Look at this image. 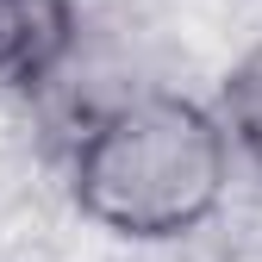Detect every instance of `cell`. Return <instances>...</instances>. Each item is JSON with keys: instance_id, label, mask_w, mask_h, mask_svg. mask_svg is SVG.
I'll return each mask as SVG.
<instances>
[{"instance_id": "obj_1", "label": "cell", "mask_w": 262, "mask_h": 262, "mask_svg": "<svg viewBox=\"0 0 262 262\" xmlns=\"http://www.w3.org/2000/svg\"><path fill=\"white\" fill-rule=\"evenodd\" d=\"M237 150L212 106L144 88L69 144V206L119 244H181L231 206Z\"/></svg>"}, {"instance_id": "obj_2", "label": "cell", "mask_w": 262, "mask_h": 262, "mask_svg": "<svg viewBox=\"0 0 262 262\" xmlns=\"http://www.w3.org/2000/svg\"><path fill=\"white\" fill-rule=\"evenodd\" d=\"M81 38L75 0H0V88L38 94Z\"/></svg>"}, {"instance_id": "obj_3", "label": "cell", "mask_w": 262, "mask_h": 262, "mask_svg": "<svg viewBox=\"0 0 262 262\" xmlns=\"http://www.w3.org/2000/svg\"><path fill=\"white\" fill-rule=\"evenodd\" d=\"M225 131H231L237 162L262 181V38L237 56V69L225 75V106H219Z\"/></svg>"}]
</instances>
